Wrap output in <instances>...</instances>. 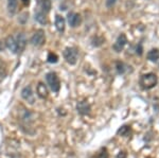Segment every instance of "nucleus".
Listing matches in <instances>:
<instances>
[{"mask_svg": "<svg viewBox=\"0 0 159 158\" xmlns=\"http://www.w3.org/2000/svg\"><path fill=\"white\" fill-rule=\"evenodd\" d=\"M6 49V45H4V42H2L1 39H0V51H3Z\"/></svg>", "mask_w": 159, "mask_h": 158, "instance_id": "a878e982", "label": "nucleus"}, {"mask_svg": "<svg viewBox=\"0 0 159 158\" xmlns=\"http://www.w3.org/2000/svg\"><path fill=\"white\" fill-rule=\"evenodd\" d=\"M67 20H68L69 25H70L71 28H76V27H79V25L82 24L81 15H80L79 13H75V12L68 13Z\"/></svg>", "mask_w": 159, "mask_h": 158, "instance_id": "0eeeda50", "label": "nucleus"}, {"mask_svg": "<svg viewBox=\"0 0 159 158\" xmlns=\"http://www.w3.org/2000/svg\"><path fill=\"white\" fill-rule=\"evenodd\" d=\"M117 158H126V153L125 152H120L117 155Z\"/></svg>", "mask_w": 159, "mask_h": 158, "instance_id": "b1692460", "label": "nucleus"}, {"mask_svg": "<svg viewBox=\"0 0 159 158\" xmlns=\"http://www.w3.org/2000/svg\"><path fill=\"white\" fill-rule=\"evenodd\" d=\"M136 53H137V54H139V55L142 54V46H141V44L139 45V48L137 47V51H136Z\"/></svg>", "mask_w": 159, "mask_h": 158, "instance_id": "393cba45", "label": "nucleus"}, {"mask_svg": "<svg viewBox=\"0 0 159 158\" xmlns=\"http://www.w3.org/2000/svg\"><path fill=\"white\" fill-rule=\"evenodd\" d=\"M21 2L24 3V6H25V7L30 6V0H21Z\"/></svg>", "mask_w": 159, "mask_h": 158, "instance_id": "bb28decb", "label": "nucleus"}, {"mask_svg": "<svg viewBox=\"0 0 159 158\" xmlns=\"http://www.w3.org/2000/svg\"><path fill=\"white\" fill-rule=\"evenodd\" d=\"M16 43H17V48H18V53L22 52L25 50V46H27V37L24 33H19L16 37Z\"/></svg>", "mask_w": 159, "mask_h": 158, "instance_id": "9b49d317", "label": "nucleus"}, {"mask_svg": "<svg viewBox=\"0 0 159 158\" xmlns=\"http://www.w3.org/2000/svg\"><path fill=\"white\" fill-rule=\"evenodd\" d=\"M116 1H117V0H106V7H111L115 3H116Z\"/></svg>", "mask_w": 159, "mask_h": 158, "instance_id": "5701e85b", "label": "nucleus"}, {"mask_svg": "<svg viewBox=\"0 0 159 158\" xmlns=\"http://www.w3.org/2000/svg\"><path fill=\"white\" fill-rule=\"evenodd\" d=\"M21 98L29 103L30 105H33L35 102V97H34V93H33V90H32V87L30 85L25 86V87L22 88L21 90Z\"/></svg>", "mask_w": 159, "mask_h": 158, "instance_id": "39448f33", "label": "nucleus"}, {"mask_svg": "<svg viewBox=\"0 0 159 158\" xmlns=\"http://www.w3.org/2000/svg\"><path fill=\"white\" fill-rule=\"evenodd\" d=\"M46 81H47V84L49 85L50 89L53 93H58V91H60L61 81L55 72L47 73V75H46Z\"/></svg>", "mask_w": 159, "mask_h": 158, "instance_id": "7ed1b4c3", "label": "nucleus"}, {"mask_svg": "<svg viewBox=\"0 0 159 158\" xmlns=\"http://www.w3.org/2000/svg\"><path fill=\"white\" fill-rule=\"evenodd\" d=\"M108 152H107L106 147H103V149L100 151V153L98 154V157L97 158H108Z\"/></svg>", "mask_w": 159, "mask_h": 158, "instance_id": "4be33fe9", "label": "nucleus"}, {"mask_svg": "<svg viewBox=\"0 0 159 158\" xmlns=\"http://www.w3.org/2000/svg\"><path fill=\"white\" fill-rule=\"evenodd\" d=\"M157 83H158V78L153 72L145 73V74H142L140 76L139 85L141 86V88L145 89V90H150V89L156 87Z\"/></svg>", "mask_w": 159, "mask_h": 158, "instance_id": "f257e3e1", "label": "nucleus"}, {"mask_svg": "<svg viewBox=\"0 0 159 158\" xmlns=\"http://www.w3.org/2000/svg\"><path fill=\"white\" fill-rule=\"evenodd\" d=\"M46 43V34L45 31L42 29L36 30V32L32 35L31 37V44L34 47H42V46Z\"/></svg>", "mask_w": 159, "mask_h": 158, "instance_id": "20e7f679", "label": "nucleus"}, {"mask_svg": "<svg viewBox=\"0 0 159 158\" xmlns=\"http://www.w3.org/2000/svg\"><path fill=\"white\" fill-rule=\"evenodd\" d=\"M54 25H55V28L60 33H63L65 31V28H66V21H65V18L61 15H56L55 16V20H54Z\"/></svg>", "mask_w": 159, "mask_h": 158, "instance_id": "f8f14e48", "label": "nucleus"}, {"mask_svg": "<svg viewBox=\"0 0 159 158\" xmlns=\"http://www.w3.org/2000/svg\"><path fill=\"white\" fill-rule=\"evenodd\" d=\"M126 44H127L126 35L122 33V34H120L119 36H118L116 43L112 45V49H114V51H116L117 53H119L124 49V47L126 46Z\"/></svg>", "mask_w": 159, "mask_h": 158, "instance_id": "423d86ee", "label": "nucleus"}, {"mask_svg": "<svg viewBox=\"0 0 159 158\" xmlns=\"http://www.w3.org/2000/svg\"><path fill=\"white\" fill-rule=\"evenodd\" d=\"M64 58L70 65H75L79 57V50L75 47H67L63 52Z\"/></svg>", "mask_w": 159, "mask_h": 158, "instance_id": "f03ea898", "label": "nucleus"}, {"mask_svg": "<svg viewBox=\"0 0 159 158\" xmlns=\"http://www.w3.org/2000/svg\"><path fill=\"white\" fill-rule=\"evenodd\" d=\"M4 45H6V48H7L12 53L14 54H17L18 53V48H17V43H16V38L12 35H9L6 40H4Z\"/></svg>", "mask_w": 159, "mask_h": 158, "instance_id": "6e6552de", "label": "nucleus"}, {"mask_svg": "<svg viewBox=\"0 0 159 158\" xmlns=\"http://www.w3.org/2000/svg\"><path fill=\"white\" fill-rule=\"evenodd\" d=\"M36 93H37V96L39 97L40 99H46L48 97V88L47 86L45 85L43 83L39 82L36 87Z\"/></svg>", "mask_w": 159, "mask_h": 158, "instance_id": "ddd939ff", "label": "nucleus"}, {"mask_svg": "<svg viewBox=\"0 0 159 158\" xmlns=\"http://www.w3.org/2000/svg\"><path fill=\"white\" fill-rule=\"evenodd\" d=\"M147 57H148V60L150 61V62L156 63L159 60V50L158 49H152V50H150L148 52Z\"/></svg>", "mask_w": 159, "mask_h": 158, "instance_id": "dca6fc26", "label": "nucleus"}, {"mask_svg": "<svg viewBox=\"0 0 159 158\" xmlns=\"http://www.w3.org/2000/svg\"><path fill=\"white\" fill-rule=\"evenodd\" d=\"M130 131H132V129H130L129 125H122L117 131V135L123 136V137H127L130 134Z\"/></svg>", "mask_w": 159, "mask_h": 158, "instance_id": "f3484780", "label": "nucleus"}, {"mask_svg": "<svg viewBox=\"0 0 159 158\" xmlns=\"http://www.w3.org/2000/svg\"><path fill=\"white\" fill-rule=\"evenodd\" d=\"M35 20L37 22H39L40 25H47L48 24L47 14H45V13L40 11H35Z\"/></svg>", "mask_w": 159, "mask_h": 158, "instance_id": "2eb2a0df", "label": "nucleus"}, {"mask_svg": "<svg viewBox=\"0 0 159 158\" xmlns=\"http://www.w3.org/2000/svg\"><path fill=\"white\" fill-rule=\"evenodd\" d=\"M7 73V66L2 58H0V78H4Z\"/></svg>", "mask_w": 159, "mask_h": 158, "instance_id": "a211bd4d", "label": "nucleus"}, {"mask_svg": "<svg viewBox=\"0 0 159 158\" xmlns=\"http://www.w3.org/2000/svg\"><path fill=\"white\" fill-rule=\"evenodd\" d=\"M104 38L101 37V36H94L93 38L91 39V44L93 47H100L102 44L104 43Z\"/></svg>", "mask_w": 159, "mask_h": 158, "instance_id": "6ab92c4d", "label": "nucleus"}, {"mask_svg": "<svg viewBox=\"0 0 159 158\" xmlns=\"http://www.w3.org/2000/svg\"><path fill=\"white\" fill-rule=\"evenodd\" d=\"M36 11H40L45 14H48L51 11V0H38Z\"/></svg>", "mask_w": 159, "mask_h": 158, "instance_id": "9d476101", "label": "nucleus"}, {"mask_svg": "<svg viewBox=\"0 0 159 158\" xmlns=\"http://www.w3.org/2000/svg\"><path fill=\"white\" fill-rule=\"evenodd\" d=\"M76 111H78V113L80 115H82V116H87V115L90 114V111H91L90 104L87 101L79 102L78 105H76Z\"/></svg>", "mask_w": 159, "mask_h": 158, "instance_id": "1a4fd4ad", "label": "nucleus"}, {"mask_svg": "<svg viewBox=\"0 0 159 158\" xmlns=\"http://www.w3.org/2000/svg\"><path fill=\"white\" fill-rule=\"evenodd\" d=\"M17 9H18V0H7V11L10 14H16Z\"/></svg>", "mask_w": 159, "mask_h": 158, "instance_id": "4468645a", "label": "nucleus"}, {"mask_svg": "<svg viewBox=\"0 0 159 158\" xmlns=\"http://www.w3.org/2000/svg\"><path fill=\"white\" fill-rule=\"evenodd\" d=\"M116 69H117V72L118 74H123L125 72V64L122 63V62H117L116 63Z\"/></svg>", "mask_w": 159, "mask_h": 158, "instance_id": "aec40b11", "label": "nucleus"}, {"mask_svg": "<svg viewBox=\"0 0 159 158\" xmlns=\"http://www.w3.org/2000/svg\"><path fill=\"white\" fill-rule=\"evenodd\" d=\"M47 61H48V63H50V64H55L58 62V56L55 54V53L50 52L49 54H48Z\"/></svg>", "mask_w": 159, "mask_h": 158, "instance_id": "412c9836", "label": "nucleus"}]
</instances>
